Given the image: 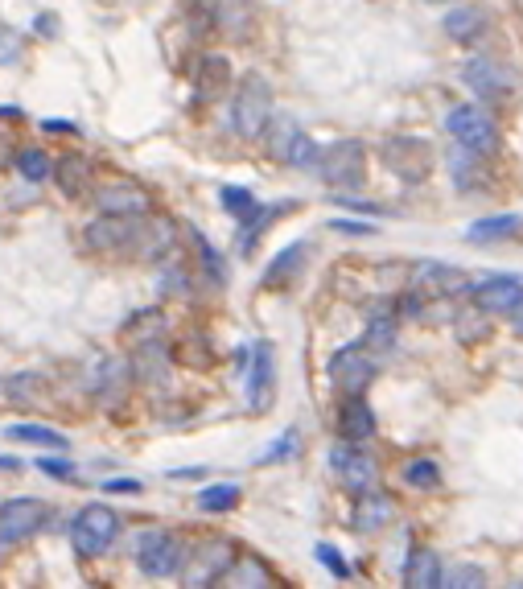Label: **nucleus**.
<instances>
[{
    "instance_id": "27",
    "label": "nucleus",
    "mask_w": 523,
    "mask_h": 589,
    "mask_svg": "<svg viewBox=\"0 0 523 589\" xmlns=\"http://www.w3.org/2000/svg\"><path fill=\"white\" fill-rule=\"evenodd\" d=\"M305 256H309V244H305V239H297V244H289V248L276 252L272 264L264 268V289H285L293 276L305 268Z\"/></svg>"
},
{
    "instance_id": "29",
    "label": "nucleus",
    "mask_w": 523,
    "mask_h": 589,
    "mask_svg": "<svg viewBox=\"0 0 523 589\" xmlns=\"http://www.w3.org/2000/svg\"><path fill=\"white\" fill-rule=\"evenodd\" d=\"M449 178H453V186H458V190H478L482 178H486V165H482L478 153L453 145L449 149Z\"/></svg>"
},
{
    "instance_id": "46",
    "label": "nucleus",
    "mask_w": 523,
    "mask_h": 589,
    "mask_svg": "<svg viewBox=\"0 0 523 589\" xmlns=\"http://www.w3.org/2000/svg\"><path fill=\"white\" fill-rule=\"evenodd\" d=\"M486 330H491V326H486L482 318H470V314H462V318H458V334H462L466 342H474V338H482Z\"/></svg>"
},
{
    "instance_id": "43",
    "label": "nucleus",
    "mask_w": 523,
    "mask_h": 589,
    "mask_svg": "<svg viewBox=\"0 0 523 589\" xmlns=\"http://www.w3.org/2000/svg\"><path fill=\"white\" fill-rule=\"evenodd\" d=\"M33 466H38L42 474H50V478H58V482H71V478H75V462L62 458V454H42Z\"/></svg>"
},
{
    "instance_id": "47",
    "label": "nucleus",
    "mask_w": 523,
    "mask_h": 589,
    "mask_svg": "<svg viewBox=\"0 0 523 589\" xmlns=\"http://www.w3.org/2000/svg\"><path fill=\"white\" fill-rule=\"evenodd\" d=\"M330 231H342V235H371L375 227H371V223H359V219H334Z\"/></svg>"
},
{
    "instance_id": "52",
    "label": "nucleus",
    "mask_w": 523,
    "mask_h": 589,
    "mask_svg": "<svg viewBox=\"0 0 523 589\" xmlns=\"http://www.w3.org/2000/svg\"><path fill=\"white\" fill-rule=\"evenodd\" d=\"M429 5H449V0H429Z\"/></svg>"
},
{
    "instance_id": "24",
    "label": "nucleus",
    "mask_w": 523,
    "mask_h": 589,
    "mask_svg": "<svg viewBox=\"0 0 523 589\" xmlns=\"http://www.w3.org/2000/svg\"><path fill=\"white\" fill-rule=\"evenodd\" d=\"M396 515V503L383 495V491H367V495H355V511H351V528L355 532H379L388 528Z\"/></svg>"
},
{
    "instance_id": "45",
    "label": "nucleus",
    "mask_w": 523,
    "mask_h": 589,
    "mask_svg": "<svg viewBox=\"0 0 523 589\" xmlns=\"http://www.w3.org/2000/svg\"><path fill=\"white\" fill-rule=\"evenodd\" d=\"M103 495H141V482L136 478H108L103 482Z\"/></svg>"
},
{
    "instance_id": "50",
    "label": "nucleus",
    "mask_w": 523,
    "mask_h": 589,
    "mask_svg": "<svg viewBox=\"0 0 523 589\" xmlns=\"http://www.w3.org/2000/svg\"><path fill=\"white\" fill-rule=\"evenodd\" d=\"M511 326H515V330H519V334H523V301H519V305H515V314H511Z\"/></svg>"
},
{
    "instance_id": "31",
    "label": "nucleus",
    "mask_w": 523,
    "mask_h": 589,
    "mask_svg": "<svg viewBox=\"0 0 523 589\" xmlns=\"http://www.w3.org/2000/svg\"><path fill=\"white\" fill-rule=\"evenodd\" d=\"M0 396H5L9 404H17V408H29V404H38L46 396V379H42V371H17V375L5 379V392Z\"/></svg>"
},
{
    "instance_id": "19",
    "label": "nucleus",
    "mask_w": 523,
    "mask_h": 589,
    "mask_svg": "<svg viewBox=\"0 0 523 589\" xmlns=\"http://www.w3.org/2000/svg\"><path fill=\"white\" fill-rule=\"evenodd\" d=\"M173 367V355H169V346L161 338L153 342H136V351H132V379L141 388H157L165 384V375Z\"/></svg>"
},
{
    "instance_id": "3",
    "label": "nucleus",
    "mask_w": 523,
    "mask_h": 589,
    "mask_svg": "<svg viewBox=\"0 0 523 589\" xmlns=\"http://www.w3.org/2000/svg\"><path fill=\"white\" fill-rule=\"evenodd\" d=\"M186 557H190L186 540L165 532V528H149L141 540H136V565H141L145 577H157V581L178 577L186 569Z\"/></svg>"
},
{
    "instance_id": "11",
    "label": "nucleus",
    "mask_w": 523,
    "mask_h": 589,
    "mask_svg": "<svg viewBox=\"0 0 523 589\" xmlns=\"http://www.w3.org/2000/svg\"><path fill=\"white\" fill-rule=\"evenodd\" d=\"M145 219V215H141ZM141 219H120V215H99L87 227V244L99 256H132L136 252V231H141Z\"/></svg>"
},
{
    "instance_id": "35",
    "label": "nucleus",
    "mask_w": 523,
    "mask_h": 589,
    "mask_svg": "<svg viewBox=\"0 0 523 589\" xmlns=\"http://www.w3.org/2000/svg\"><path fill=\"white\" fill-rule=\"evenodd\" d=\"M363 342H367V351H388V346L396 342V314H392V309H379V314H371Z\"/></svg>"
},
{
    "instance_id": "30",
    "label": "nucleus",
    "mask_w": 523,
    "mask_h": 589,
    "mask_svg": "<svg viewBox=\"0 0 523 589\" xmlns=\"http://www.w3.org/2000/svg\"><path fill=\"white\" fill-rule=\"evenodd\" d=\"M297 136H301V124H297L289 112H272V120H268V128H264L260 141H264V149H268L272 157H281V161H285Z\"/></svg>"
},
{
    "instance_id": "44",
    "label": "nucleus",
    "mask_w": 523,
    "mask_h": 589,
    "mask_svg": "<svg viewBox=\"0 0 523 589\" xmlns=\"http://www.w3.org/2000/svg\"><path fill=\"white\" fill-rule=\"evenodd\" d=\"M313 557H318L334 577H351V565L342 561V552H338L334 544H318V548H313Z\"/></svg>"
},
{
    "instance_id": "41",
    "label": "nucleus",
    "mask_w": 523,
    "mask_h": 589,
    "mask_svg": "<svg viewBox=\"0 0 523 589\" xmlns=\"http://www.w3.org/2000/svg\"><path fill=\"white\" fill-rule=\"evenodd\" d=\"M124 330H128V334H136L141 342H153V338H157V330H165V314H161V309H141L136 318H128V322H124Z\"/></svg>"
},
{
    "instance_id": "17",
    "label": "nucleus",
    "mask_w": 523,
    "mask_h": 589,
    "mask_svg": "<svg viewBox=\"0 0 523 589\" xmlns=\"http://www.w3.org/2000/svg\"><path fill=\"white\" fill-rule=\"evenodd\" d=\"M519 301H523L519 276H486V281L474 285V305L482 314H515Z\"/></svg>"
},
{
    "instance_id": "14",
    "label": "nucleus",
    "mask_w": 523,
    "mask_h": 589,
    "mask_svg": "<svg viewBox=\"0 0 523 589\" xmlns=\"http://www.w3.org/2000/svg\"><path fill=\"white\" fill-rule=\"evenodd\" d=\"M231 561H235V548H231L227 540H219V536L206 540V544L194 552V557H186V569H182V573H186V585H190V589H211V585L219 581V573H223Z\"/></svg>"
},
{
    "instance_id": "36",
    "label": "nucleus",
    "mask_w": 523,
    "mask_h": 589,
    "mask_svg": "<svg viewBox=\"0 0 523 589\" xmlns=\"http://www.w3.org/2000/svg\"><path fill=\"white\" fill-rule=\"evenodd\" d=\"M5 437H13V441H25V445L66 449V437H62V433H54V429H46V425H29V421H21V425H9V429H5Z\"/></svg>"
},
{
    "instance_id": "37",
    "label": "nucleus",
    "mask_w": 523,
    "mask_h": 589,
    "mask_svg": "<svg viewBox=\"0 0 523 589\" xmlns=\"http://www.w3.org/2000/svg\"><path fill=\"white\" fill-rule=\"evenodd\" d=\"M17 173L25 182H50L54 178V161L42 149H21L17 153Z\"/></svg>"
},
{
    "instance_id": "32",
    "label": "nucleus",
    "mask_w": 523,
    "mask_h": 589,
    "mask_svg": "<svg viewBox=\"0 0 523 589\" xmlns=\"http://www.w3.org/2000/svg\"><path fill=\"white\" fill-rule=\"evenodd\" d=\"M190 231V244H194V252H198V268H202V276L211 281L215 289H223L227 285V268H223V256L215 252V244L206 239L198 227H186Z\"/></svg>"
},
{
    "instance_id": "42",
    "label": "nucleus",
    "mask_w": 523,
    "mask_h": 589,
    "mask_svg": "<svg viewBox=\"0 0 523 589\" xmlns=\"http://www.w3.org/2000/svg\"><path fill=\"white\" fill-rule=\"evenodd\" d=\"M404 482H408V487H437V482H441V470H437V462H429V458H416V462H408Z\"/></svg>"
},
{
    "instance_id": "2",
    "label": "nucleus",
    "mask_w": 523,
    "mask_h": 589,
    "mask_svg": "<svg viewBox=\"0 0 523 589\" xmlns=\"http://www.w3.org/2000/svg\"><path fill=\"white\" fill-rule=\"evenodd\" d=\"M120 532H124V519L108 503H87L71 519V544H75V552H79L83 561L103 557V552H108L120 540Z\"/></svg>"
},
{
    "instance_id": "39",
    "label": "nucleus",
    "mask_w": 523,
    "mask_h": 589,
    "mask_svg": "<svg viewBox=\"0 0 523 589\" xmlns=\"http://www.w3.org/2000/svg\"><path fill=\"white\" fill-rule=\"evenodd\" d=\"M285 165H293V169H313V173H318V165H322V149H318V141H313V136H309L305 128H301V136L293 141Z\"/></svg>"
},
{
    "instance_id": "25",
    "label": "nucleus",
    "mask_w": 523,
    "mask_h": 589,
    "mask_svg": "<svg viewBox=\"0 0 523 589\" xmlns=\"http://www.w3.org/2000/svg\"><path fill=\"white\" fill-rule=\"evenodd\" d=\"M338 433H342V441H355V445H363L367 437H375V412H371V404L363 396H346L342 400V408H338Z\"/></svg>"
},
{
    "instance_id": "21",
    "label": "nucleus",
    "mask_w": 523,
    "mask_h": 589,
    "mask_svg": "<svg viewBox=\"0 0 523 589\" xmlns=\"http://www.w3.org/2000/svg\"><path fill=\"white\" fill-rule=\"evenodd\" d=\"M441 29L449 33V42L470 46V42L486 38V29H491V17H486V9H478V5H453V9L445 13Z\"/></svg>"
},
{
    "instance_id": "12",
    "label": "nucleus",
    "mask_w": 523,
    "mask_h": 589,
    "mask_svg": "<svg viewBox=\"0 0 523 589\" xmlns=\"http://www.w3.org/2000/svg\"><path fill=\"white\" fill-rule=\"evenodd\" d=\"M272 384H276V351L272 342H256L248 371H243V396H248L252 412H264L272 404Z\"/></svg>"
},
{
    "instance_id": "53",
    "label": "nucleus",
    "mask_w": 523,
    "mask_h": 589,
    "mask_svg": "<svg viewBox=\"0 0 523 589\" xmlns=\"http://www.w3.org/2000/svg\"><path fill=\"white\" fill-rule=\"evenodd\" d=\"M507 589H523V581H515V585H507Z\"/></svg>"
},
{
    "instance_id": "23",
    "label": "nucleus",
    "mask_w": 523,
    "mask_h": 589,
    "mask_svg": "<svg viewBox=\"0 0 523 589\" xmlns=\"http://www.w3.org/2000/svg\"><path fill=\"white\" fill-rule=\"evenodd\" d=\"M404 589H445V565L433 548H412L408 552Z\"/></svg>"
},
{
    "instance_id": "40",
    "label": "nucleus",
    "mask_w": 523,
    "mask_h": 589,
    "mask_svg": "<svg viewBox=\"0 0 523 589\" xmlns=\"http://www.w3.org/2000/svg\"><path fill=\"white\" fill-rule=\"evenodd\" d=\"M445 589H491V585H486V573L478 565L462 561V565L445 569Z\"/></svg>"
},
{
    "instance_id": "8",
    "label": "nucleus",
    "mask_w": 523,
    "mask_h": 589,
    "mask_svg": "<svg viewBox=\"0 0 523 589\" xmlns=\"http://www.w3.org/2000/svg\"><path fill=\"white\" fill-rule=\"evenodd\" d=\"M379 153H383V165L408 186L425 182L433 173V149H429V141H421V136H388Z\"/></svg>"
},
{
    "instance_id": "6",
    "label": "nucleus",
    "mask_w": 523,
    "mask_h": 589,
    "mask_svg": "<svg viewBox=\"0 0 523 589\" xmlns=\"http://www.w3.org/2000/svg\"><path fill=\"white\" fill-rule=\"evenodd\" d=\"M330 470L338 474V482L351 495H367V491H379V462L367 454L363 445L355 441H338L330 445Z\"/></svg>"
},
{
    "instance_id": "51",
    "label": "nucleus",
    "mask_w": 523,
    "mask_h": 589,
    "mask_svg": "<svg viewBox=\"0 0 523 589\" xmlns=\"http://www.w3.org/2000/svg\"><path fill=\"white\" fill-rule=\"evenodd\" d=\"M17 466H21L17 458H0V470H17Z\"/></svg>"
},
{
    "instance_id": "49",
    "label": "nucleus",
    "mask_w": 523,
    "mask_h": 589,
    "mask_svg": "<svg viewBox=\"0 0 523 589\" xmlns=\"http://www.w3.org/2000/svg\"><path fill=\"white\" fill-rule=\"evenodd\" d=\"M46 128H50V132H79L75 124H66V120H46Z\"/></svg>"
},
{
    "instance_id": "9",
    "label": "nucleus",
    "mask_w": 523,
    "mask_h": 589,
    "mask_svg": "<svg viewBox=\"0 0 523 589\" xmlns=\"http://www.w3.org/2000/svg\"><path fill=\"white\" fill-rule=\"evenodd\" d=\"M462 83L486 99V103H507L511 91H515V75H511V66L495 62V58H470L462 66Z\"/></svg>"
},
{
    "instance_id": "34",
    "label": "nucleus",
    "mask_w": 523,
    "mask_h": 589,
    "mask_svg": "<svg viewBox=\"0 0 523 589\" xmlns=\"http://www.w3.org/2000/svg\"><path fill=\"white\" fill-rule=\"evenodd\" d=\"M297 454H301V433H297V429H285V433L276 437L272 445H264V449H260L256 466H281V462H293Z\"/></svg>"
},
{
    "instance_id": "5",
    "label": "nucleus",
    "mask_w": 523,
    "mask_h": 589,
    "mask_svg": "<svg viewBox=\"0 0 523 589\" xmlns=\"http://www.w3.org/2000/svg\"><path fill=\"white\" fill-rule=\"evenodd\" d=\"M375 375H379V363H375V351H367V342L342 346L330 359V384L342 396H363Z\"/></svg>"
},
{
    "instance_id": "1",
    "label": "nucleus",
    "mask_w": 523,
    "mask_h": 589,
    "mask_svg": "<svg viewBox=\"0 0 523 589\" xmlns=\"http://www.w3.org/2000/svg\"><path fill=\"white\" fill-rule=\"evenodd\" d=\"M272 83L264 75H243L231 91V128L239 141H260L272 120Z\"/></svg>"
},
{
    "instance_id": "28",
    "label": "nucleus",
    "mask_w": 523,
    "mask_h": 589,
    "mask_svg": "<svg viewBox=\"0 0 523 589\" xmlns=\"http://www.w3.org/2000/svg\"><path fill=\"white\" fill-rule=\"evenodd\" d=\"M523 231V215H491L466 227V244H499V239H511Z\"/></svg>"
},
{
    "instance_id": "13",
    "label": "nucleus",
    "mask_w": 523,
    "mask_h": 589,
    "mask_svg": "<svg viewBox=\"0 0 523 589\" xmlns=\"http://www.w3.org/2000/svg\"><path fill=\"white\" fill-rule=\"evenodd\" d=\"M412 289L421 297H458L470 289V276L453 264H441V260H421L412 268Z\"/></svg>"
},
{
    "instance_id": "20",
    "label": "nucleus",
    "mask_w": 523,
    "mask_h": 589,
    "mask_svg": "<svg viewBox=\"0 0 523 589\" xmlns=\"http://www.w3.org/2000/svg\"><path fill=\"white\" fill-rule=\"evenodd\" d=\"M211 589H272V569L252 552H235V561L219 573Z\"/></svg>"
},
{
    "instance_id": "15",
    "label": "nucleus",
    "mask_w": 523,
    "mask_h": 589,
    "mask_svg": "<svg viewBox=\"0 0 523 589\" xmlns=\"http://www.w3.org/2000/svg\"><path fill=\"white\" fill-rule=\"evenodd\" d=\"M132 384H136V379H132V363H124V359H116V355H108V359L95 363L91 392H95V400H99L103 408H120V404L128 400Z\"/></svg>"
},
{
    "instance_id": "7",
    "label": "nucleus",
    "mask_w": 523,
    "mask_h": 589,
    "mask_svg": "<svg viewBox=\"0 0 523 589\" xmlns=\"http://www.w3.org/2000/svg\"><path fill=\"white\" fill-rule=\"evenodd\" d=\"M322 182L330 190H355L367 178V149L363 141H334L330 149H322Z\"/></svg>"
},
{
    "instance_id": "48",
    "label": "nucleus",
    "mask_w": 523,
    "mask_h": 589,
    "mask_svg": "<svg viewBox=\"0 0 523 589\" xmlns=\"http://www.w3.org/2000/svg\"><path fill=\"white\" fill-rule=\"evenodd\" d=\"M9 165H17V149H13V136L0 132V169H9Z\"/></svg>"
},
{
    "instance_id": "4",
    "label": "nucleus",
    "mask_w": 523,
    "mask_h": 589,
    "mask_svg": "<svg viewBox=\"0 0 523 589\" xmlns=\"http://www.w3.org/2000/svg\"><path fill=\"white\" fill-rule=\"evenodd\" d=\"M445 132L453 136V145H462L478 157H491L499 149V124L486 108H474V103H462L445 116Z\"/></svg>"
},
{
    "instance_id": "16",
    "label": "nucleus",
    "mask_w": 523,
    "mask_h": 589,
    "mask_svg": "<svg viewBox=\"0 0 523 589\" xmlns=\"http://www.w3.org/2000/svg\"><path fill=\"white\" fill-rule=\"evenodd\" d=\"M235 91V75H231V62L223 54H206L198 62V71H194V95L198 103H206V108H215V103L231 99Z\"/></svg>"
},
{
    "instance_id": "18",
    "label": "nucleus",
    "mask_w": 523,
    "mask_h": 589,
    "mask_svg": "<svg viewBox=\"0 0 523 589\" xmlns=\"http://www.w3.org/2000/svg\"><path fill=\"white\" fill-rule=\"evenodd\" d=\"M99 215H120V219H141L149 215V194L136 182H108L99 190Z\"/></svg>"
},
{
    "instance_id": "33",
    "label": "nucleus",
    "mask_w": 523,
    "mask_h": 589,
    "mask_svg": "<svg viewBox=\"0 0 523 589\" xmlns=\"http://www.w3.org/2000/svg\"><path fill=\"white\" fill-rule=\"evenodd\" d=\"M243 499V491L235 487V482H211V487H202L198 491V507L206 515H223V511H235Z\"/></svg>"
},
{
    "instance_id": "26",
    "label": "nucleus",
    "mask_w": 523,
    "mask_h": 589,
    "mask_svg": "<svg viewBox=\"0 0 523 589\" xmlns=\"http://www.w3.org/2000/svg\"><path fill=\"white\" fill-rule=\"evenodd\" d=\"M293 211V202H276V206H256V211L239 223V235H235V244H239V256H252L256 252V244H260V235L281 219V215H289Z\"/></svg>"
},
{
    "instance_id": "22",
    "label": "nucleus",
    "mask_w": 523,
    "mask_h": 589,
    "mask_svg": "<svg viewBox=\"0 0 523 589\" xmlns=\"http://www.w3.org/2000/svg\"><path fill=\"white\" fill-rule=\"evenodd\" d=\"M54 182H58V190L66 198H91L95 194V165L87 157L71 153V157H62L54 165Z\"/></svg>"
},
{
    "instance_id": "10",
    "label": "nucleus",
    "mask_w": 523,
    "mask_h": 589,
    "mask_svg": "<svg viewBox=\"0 0 523 589\" xmlns=\"http://www.w3.org/2000/svg\"><path fill=\"white\" fill-rule=\"evenodd\" d=\"M50 519V507L42 499H9L0 503V544H21L38 536Z\"/></svg>"
},
{
    "instance_id": "38",
    "label": "nucleus",
    "mask_w": 523,
    "mask_h": 589,
    "mask_svg": "<svg viewBox=\"0 0 523 589\" xmlns=\"http://www.w3.org/2000/svg\"><path fill=\"white\" fill-rule=\"evenodd\" d=\"M219 202H223V211H227L231 219H239V223L248 219V215L256 211V206H260V202H256V194H252L248 186H223V190H219Z\"/></svg>"
}]
</instances>
